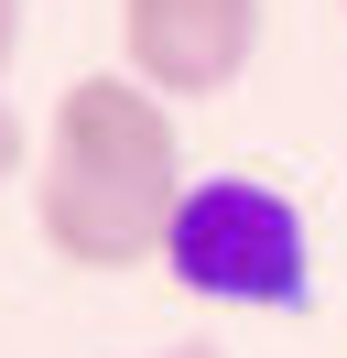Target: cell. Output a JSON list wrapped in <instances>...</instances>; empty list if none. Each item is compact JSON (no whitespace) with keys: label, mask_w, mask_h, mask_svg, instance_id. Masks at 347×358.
Returning a JSON list of instances; mask_svg holds the SVG:
<instances>
[{"label":"cell","mask_w":347,"mask_h":358,"mask_svg":"<svg viewBox=\"0 0 347 358\" xmlns=\"http://www.w3.org/2000/svg\"><path fill=\"white\" fill-rule=\"evenodd\" d=\"M163 282H185L195 304H239V315H293L315 293V239H304V206L271 174H195L174 196L163 228Z\"/></svg>","instance_id":"cell-1"},{"label":"cell","mask_w":347,"mask_h":358,"mask_svg":"<svg viewBox=\"0 0 347 358\" xmlns=\"http://www.w3.org/2000/svg\"><path fill=\"white\" fill-rule=\"evenodd\" d=\"M43 163H55V174H108V185H185V131H174V98L141 87L130 66H87V76H65L55 120H43Z\"/></svg>","instance_id":"cell-2"},{"label":"cell","mask_w":347,"mask_h":358,"mask_svg":"<svg viewBox=\"0 0 347 358\" xmlns=\"http://www.w3.org/2000/svg\"><path fill=\"white\" fill-rule=\"evenodd\" d=\"M260 55V0H120V66L163 98H217Z\"/></svg>","instance_id":"cell-3"},{"label":"cell","mask_w":347,"mask_h":358,"mask_svg":"<svg viewBox=\"0 0 347 358\" xmlns=\"http://www.w3.org/2000/svg\"><path fill=\"white\" fill-rule=\"evenodd\" d=\"M11 55H22V0H0V76H11Z\"/></svg>","instance_id":"cell-4"},{"label":"cell","mask_w":347,"mask_h":358,"mask_svg":"<svg viewBox=\"0 0 347 358\" xmlns=\"http://www.w3.org/2000/svg\"><path fill=\"white\" fill-rule=\"evenodd\" d=\"M11 174H22V120L0 109V185H11Z\"/></svg>","instance_id":"cell-5"},{"label":"cell","mask_w":347,"mask_h":358,"mask_svg":"<svg viewBox=\"0 0 347 358\" xmlns=\"http://www.w3.org/2000/svg\"><path fill=\"white\" fill-rule=\"evenodd\" d=\"M152 358H228V348H206V336H185V348H152Z\"/></svg>","instance_id":"cell-6"},{"label":"cell","mask_w":347,"mask_h":358,"mask_svg":"<svg viewBox=\"0 0 347 358\" xmlns=\"http://www.w3.org/2000/svg\"><path fill=\"white\" fill-rule=\"evenodd\" d=\"M337 11H347V0H337Z\"/></svg>","instance_id":"cell-7"}]
</instances>
